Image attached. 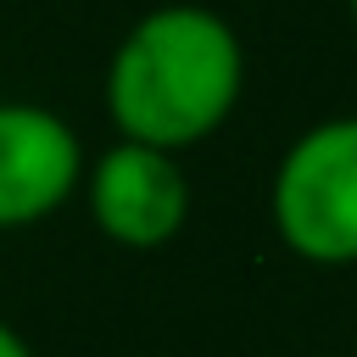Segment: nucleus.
Wrapping results in <instances>:
<instances>
[{"label":"nucleus","mask_w":357,"mask_h":357,"mask_svg":"<svg viewBox=\"0 0 357 357\" xmlns=\"http://www.w3.org/2000/svg\"><path fill=\"white\" fill-rule=\"evenodd\" d=\"M245 95V45L201 0H167L134 17L106 61V112L123 139L190 151L212 139Z\"/></svg>","instance_id":"nucleus-1"},{"label":"nucleus","mask_w":357,"mask_h":357,"mask_svg":"<svg viewBox=\"0 0 357 357\" xmlns=\"http://www.w3.org/2000/svg\"><path fill=\"white\" fill-rule=\"evenodd\" d=\"M273 234L318 262H357V117H324L301 128L268 184Z\"/></svg>","instance_id":"nucleus-2"},{"label":"nucleus","mask_w":357,"mask_h":357,"mask_svg":"<svg viewBox=\"0 0 357 357\" xmlns=\"http://www.w3.org/2000/svg\"><path fill=\"white\" fill-rule=\"evenodd\" d=\"M84 195H89L95 229L128 251L167 245L190 218V178H184L178 156L139 145V139L106 145L84 167Z\"/></svg>","instance_id":"nucleus-3"},{"label":"nucleus","mask_w":357,"mask_h":357,"mask_svg":"<svg viewBox=\"0 0 357 357\" xmlns=\"http://www.w3.org/2000/svg\"><path fill=\"white\" fill-rule=\"evenodd\" d=\"M84 184V145L73 123L33 100H0V229L50 218Z\"/></svg>","instance_id":"nucleus-4"},{"label":"nucleus","mask_w":357,"mask_h":357,"mask_svg":"<svg viewBox=\"0 0 357 357\" xmlns=\"http://www.w3.org/2000/svg\"><path fill=\"white\" fill-rule=\"evenodd\" d=\"M0 357H33V351H28V340H22L11 324H0Z\"/></svg>","instance_id":"nucleus-5"},{"label":"nucleus","mask_w":357,"mask_h":357,"mask_svg":"<svg viewBox=\"0 0 357 357\" xmlns=\"http://www.w3.org/2000/svg\"><path fill=\"white\" fill-rule=\"evenodd\" d=\"M346 11H351V28H357V0H346Z\"/></svg>","instance_id":"nucleus-6"}]
</instances>
